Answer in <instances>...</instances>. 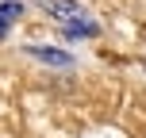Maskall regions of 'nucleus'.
<instances>
[{"mask_svg":"<svg viewBox=\"0 0 146 138\" xmlns=\"http://www.w3.org/2000/svg\"><path fill=\"white\" fill-rule=\"evenodd\" d=\"M42 8H50V15H58L66 27H73V23H85V12H81L73 0H38Z\"/></svg>","mask_w":146,"mask_h":138,"instance_id":"f257e3e1","label":"nucleus"},{"mask_svg":"<svg viewBox=\"0 0 146 138\" xmlns=\"http://www.w3.org/2000/svg\"><path fill=\"white\" fill-rule=\"evenodd\" d=\"M19 12H23V4H19V0H4V4H0V38L12 31V23L19 19Z\"/></svg>","mask_w":146,"mask_h":138,"instance_id":"f03ea898","label":"nucleus"},{"mask_svg":"<svg viewBox=\"0 0 146 138\" xmlns=\"http://www.w3.org/2000/svg\"><path fill=\"white\" fill-rule=\"evenodd\" d=\"M31 54H35V58H42V61H50V65H69V54H62V50H42V46H31Z\"/></svg>","mask_w":146,"mask_h":138,"instance_id":"7ed1b4c3","label":"nucleus"}]
</instances>
